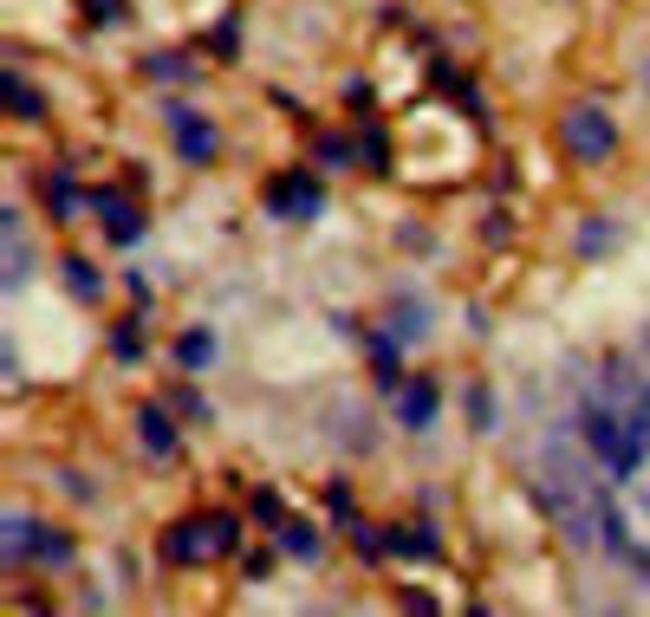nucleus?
Listing matches in <instances>:
<instances>
[{
  "label": "nucleus",
  "instance_id": "obj_1",
  "mask_svg": "<svg viewBox=\"0 0 650 617\" xmlns=\"http://www.w3.org/2000/svg\"><path fill=\"white\" fill-rule=\"evenodd\" d=\"M234 514H195V520H182V527H169L163 534V560L169 566H202V560H221V553H234Z\"/></svg>",
  "mask_w": 650,
  "mask_h": 617
},
{
  "label": "nucleus",
  "instance_id": "obj_2",
  "mask_svg": "<svg viewBox=\"0 0 650 617\" xmlns=\"http://www.w3.org/2000/svg\"><path fill=\"white\" fill-rule=\"evenodd\" d=\"M560 143H566L579 163H606V156L619 150V130H612V117H606L599 104H579V111H566V124H560Z\"/></svg>",
  "mask_w": 650,
  "mask_h": 617
},
{
  "label": "nucleus",
  "instance_id": "obj_3",
  "mask_svg": "<svg viewBox=\"0 0 650 617\" xmlns=\"http://www.w3.org/2000/svg\"><path fill=\"white\" fill-rule=\"evenodd\" d=\"M319 202H326V189H319L306 169H293V176H280V182H267V208H273V215L313 221V215H319Z\"/></svg>",
  "mask_w": 650,
  "mask_h": 617
},
{
  "label": "nucleus",
  "instance_id": "obj_4",
  "mask_svg": "<svg viewBox=\"0 0 650 617\" xmlns=\"http://www.w3.org/2000/svg\"><path fill=\"white\" fill-rule=\"evenodd\" d=\"M169 137H176V150H182L189 163H208V156L221 150L215 124H208V117H195V111H169Z\"/></svg>",
  "mask_w": 650,
  "mask_h": 617
},
{
  "label": "nucleus",
  "instance_id": "obj_5",
  "mask_svg": "<svg viewBox=\"0 0 650 617\" xmlns=\"http://www.w3.org/2000/svg\"><path fill=\"white\" fill-rule=\"evenodd\" d=\"M397 416H404V429H430V423H436V384H430V377H410L404 397H397Z\"/></svg>",
  "mask_w": 650,
  "mask_h": 617
},
{
  "label": "nucleus",
  "instance_id": "obj_6",
  "mask_svg": "<svg viewBox=\"0 0 650 617\" xmlns=\"http://www.w3.org/2000/svg\"><path fill=\"white\" fill-rule=\"evenodd\" d=\"M91 208L104 215V234H111V241H137V234H143L137 208H130V202H117L111 189H98V195H91Z\"/></svg>",
  "mask_w": 650,
  "mask_h": 617
},
{
  "label": "nucleus",
  "instance_id": "obj_7",
  "mask_svg": "<svg viewBox=\"0 0 650 617\" xmlns=\"http://www.w3.org/2000/svg\"><path fill=\"white\" fill-rule=\"evenodd\" d=\"M137 429H143V449H150V455H169V449H176V423L163 416V403H143V410H137Z\"/></svg>",
  "mask_w": 650,
  "mask_h": 617
},
{
  "label": "nucleus",
  "instance_id": "obj_8",
  "mask_svg": "<svg viewBox=\"0 0 650 617\" xmlns=\"http://www.w3.org/2000/svg\"><path fill=\"white\" fill-rule=\"evenodd\" d=\"M391 553L430 560V553H436V534H430V527H391Z\"/></svg>",
  "mask_w": 650,
  "mask_h": 617
},
{
  "label": "nucleus",
  "instance_id": "obj_9",
  "mask_svg": "<svg viewBox=\"0 0 650 617\" xmlns=\"http://www.w3.org/2000/svg\"><path fill=\"white\" fill-rule=\"evenodd\" d=\"M280 547H286L293 560H319V534H313L306 520H286V527H280Z\"/></svg>",
  "mask_w": 650,
  "mask_h": 617
},
{
  "label": "nucleus",
  "instance_id": "obj_10",
  "mask_svg": "<svg viewBox=\"0 0 650 617\" xmlns=\"http://www.w3.org/2000/svg\"><path fill=\"white\" fill-rule=\"evenodd\" d=\"M176 358H182L189 371H202V364L215 358V338H208V332H182V338H176Z\"/></svg>",
  "mask_w": 650,
  "mask_h": 617
},
{
  "label": "nucleus",
  "instance_id": "obj_11",
  "mask_svg": "<svg viewBox=\"0 0 650 617\" xmlns=\"http://www.w3.org/2000/svg\"><path fill=\"white\" fill-rule=\"evenodd\" d=\"M33 540H39V527H33L26 514H7V560H26Z\"/></svg>",
  "mask_w": 650,
  "mask_h": 617
},
{
  "label": "nucleus",
  "instance_id": "obj_12",
  "mask_svg": "<svg viewBox=\"0 0 650 617\" xmlns=\"http://www.w3.org/2000/svg\"><path fill=\"white\" fill-rule=\"evenodd\" d=\"M33 553H39V560H52V566H65V560H72V540H65V534H52V527H39Z\"/></svg>",
  "mask_w": 650,
  "mask_h": 617
},
{
  "label": "nucleus",
  "instance_id": "obj_13",
  "mask_svg": "<svg viewBox=\"0 0 650 617\" xmlns=\"http://www.w3.org/2000/svg\"><path fill=\"white\" fill-rule=\"evenodd\" d=\"M7 104H13L20 117H39V98L26 91V78H20V72H7Z\"/></svg>",
  "mask_w": 650,
  "mask_h": 617
},
{
  "label": "nucleus",
  "instance_id": "obj_14",
  "mask_svg": "<svg viewBox=\"0 0 650 617\" xmlns=\"http://www.w3.org/2000/svg\"><path fill=\"white\" fill-rule=\"evenodd\" d=\"M358 150H365V163H391V143H384V130H358Z\"/></svg>",
  "mask_w": 650,
  "mask_h": 617
},
{
  "label": "nucleus",
  "instance_id": "obj_15",
  "mask_svg": "<svg viewBox=\"0 0 650 617\" xmlns=\"http://www.w3.org/2000/svg\"><path fill=\"white\" fill-rule=\"evenodd\" d=\"M65 280H72V293H78V299H98V280H91V267H85V260H65Z\"/></svg>",
  "mask_w": 650,
  "mask_h": 617
},
{
  "label": "nucleus",
  "instance_id": "obj_16",
  "mask_svg": "<svg viewBox=\"0 0 650 617\" xmlns=\"http://www.w3.org/2000/svg\"><path fill=\"white\" fill-rule=\"evenodd\" d=\"M150 72H156V78H189V59H176V52H163V59H150Z\"/></svg>",
  "mask_w": 650,
  "mask_h": 617
},
{
  "label": "nucleus",
  "instance_id": "obj_17",
  "mask_svg": "<svg viewBox=\"0 0 650 617\" xmlns=\"http://www.w3.org/2000/svg\"><path fill=\"white\" fill-rule=\"evenodd\" d=\"M46 195H52V208H59V215H72V202H78V195H72V182H59V176L46 182Z\"/></svg>",
  "mask_w": 650,
  "mask_h": 617
},
{
  "label": "nucleus",
  "instance_id": "obj_18",
  "mask_svg": "<svg viewBox=\"0 0 650 617\" xmlns=\"http://www.w3.org/2000/svg\"><path fill=\"white\" fill-rule=\"evenodd\" d=\"M111 351H117V358H137V351H143V338L124 325V332H111Z\"/></svg>",
  "mask_w": 650,
  "mask_h": 617
},
{
  "label": "nucleus",
  "instance_id": "obj_19",
  "mask_svg": "<svg viewBox=\"0 0 650 617\" xmlns=\"http://www.w3.org/2000/svg\"><path fill=\"white\" fill-rule=\"evenodd\" d=\"M345 156H352V143H345V137H326V143H319V163H345Z\"/></svg>",
  "mask_w": 650,
  "mask_h": 617
},
{
  "label": "nucleus",
  "instance_id": "obj_20",
  "mask_svg": "<svg viewBox=\"0 0 650 617\" xmlns=\"http://www.w3.org/2000/svg\"><path fill=\"white\" fill-rule=\"evenodd\" d=\"M91 13L98 20H124V0H91Z\"/></svg>",
  "mask_w": 650,
  "mask_h": 617
}]
</instances>
